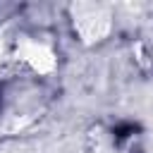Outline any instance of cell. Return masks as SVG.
Here are the masks:
<instances>
[{
    "label": "cell",
    "instance_id": "cell-1",
    "mask_svg": "<svg viewBox=\"0 0 153 153\" xmlns=\"http://www.w3.org/2000/svg\"><path fill=\"white\" fill-rule=\"evenodd\" d=\"M67 19L72 33L84 45H98L112 33V10L96 0H74L67 5Z\"/></svg>",
    "mask_w": 153,
    "mask_h": 153
},
{
    "label": "cell",
    "instance_id": "cell-2",
    "mask_svg": "<svg viewBox=\"0 0 153 153\" xmlns=\"http://www.w3.org/2000/svg\"><path fill=\"white\" fill-rule=\"evenodd\" d=\"M12 55L17 62L26 65L33 74H41V76L53 74L57 67V53L53 50V45L33 36H17Z\"/></svg>",
    "mask_w": 153,
    "mask_h": 153
}]
</instances>
